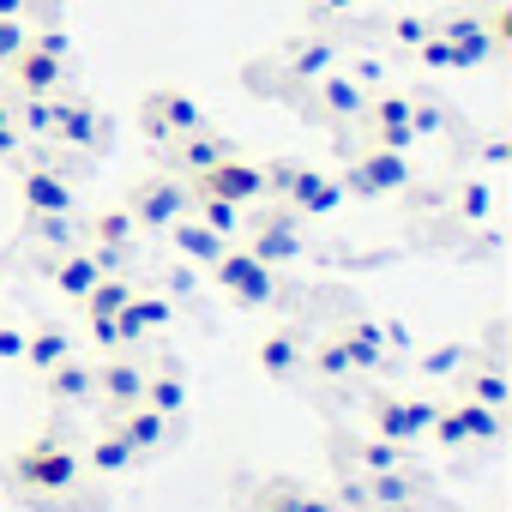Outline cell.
I'll list each match as a JSON object with an SVG mask.
<instances>
[{
  "mask_svg": "<svg viewBox=\"0 0 512 512\" xmlns=\"http://www.w3.org/2000/svg\"><path fill=\"white\" fill-rule=\"evenodd\" d=\"M428 434H434V446H446V452L494 446V440L506 434V410H482V404H470V398H446Z\"/></svg>",
  "mask_w": 512,
  "mask_h": 512,
  "instance_id": "5",
  "label": "cell"
},
{
  "mask_svg": "<svg viewBox=\"0 0 512 512\" xmlns=\"http://www.w3.org/2000/svg\"><path fill=\"white\" fill-rule=\"evenodd\" d=\"M368 109V91L350 79V73H326L308 85V115H326V121H362Z\"/></svg>",
  "mask_w": 512,
  "mask_h": 512,
  "instance_id": "17",
  "label": "cell"
},
{
  "mask_svg": "<svg viewBox=\"0 0 512 512\" xmlns=\"http://www.w3.org/2000/svg\"><path fill=\"white\" fill-rule=\"evenodd\" d=\"M139 398H145V362H139L133 350L103 356V362H97V404H103L109 416H121V410H133Z\"/></svg>",
  "mask_w": 512,
  "mask_h": 512,
  "instance_id": "11",
  "label": "cell"
},
{
  "mask_svg": "<svg viewBox=\"0 0 512 512\" xmlns=\"http://www.w3.org/2000/svg\"><path fill=\"white\" fill-rule=\"evenodd\" d=\"M338 446H344V464H350L356 476H368V482H374V476H398V470L410 464V452L392 446V440H380V434H344Z\"/></svg>",
  "mask_w": 512,
  "mask_h": 512,
  "instance_id": "19",
  "label": "cell"
},
{
  "mask_svg": "<svg viewBox=\"0 0 512 512\" xmlns=\"http://www.w3.org/2000/svg\"><path fill=\"white\" fill-rule=\"evenodd\" d=\"M115 320H121V344L133 350V344H151V338L175 320V302H169V296H151V290H133V302H127Z\"/></svg>",
  "mask_w": 512,
  "mask_h": 512,
  "instance_id": "22",
  "label": "cell"
},
{
  "mask_svg": "<svg viewBox=\"0 0 512 512\" xmlns=\"http://www.w3.org/2000/svg\"><path fill=\"white\" fill-rule=\"evenodd\" d=\"M241 512H266V506H241Z\"/></svg>",
  "mask_w": 512,
  "mask_h": 512,
  "instance_id": "47",
  "label": "cell"
},
{
  "mask_svg": "<svg viewBox=\"0 0 512 512\" xmlns=\"http://www.w3.org/2000/svg\"><path fill=\"white\" fill-rule=\"evenodd\" d=\"M326 73H338V43L332 37H296L290 49H284V79L290 85H314V79H326Z\"/></svg>",
  "mask_w": 512,
  "mask_h": 512,
  "instance_id": "23",
  "label": "cell"
},
{
  "mask_svg": "<svg viewBox=\"0 0 512 512\" xmlns=\"http://www.w3.org/2000/svg\"><path fill=\"white\" fill-rule=\"evenodd\" d=\"M416 181V163L410 151H386V145H368L350 157L344 169V193H362V199H386V193H404Z\"/></svg>",
  "mask_w": 512,
  "mask_h": 512,
  "instance_id": "6",
  "label": "cell"
},
{
  "mask_svg": "<svg viewBox=\"0 0 512 512\" xmlns=\"http://www.w3.org/2000/svg\"><path fill=\"white\" fill-rule=\"evenodd\" d=\"M338 344H344V356H350L356 374H374V368H386V356H392L386 326H380V320H362V314L338 326Z\"/></svg>",
  "mask_w": 512,
  "mask_h": 512,
  "instance_id": "24",
  "label": "cell"
},
{
  "mask_svg": "<svg viewBox=\"0 0 512 512\" xmlns=\"http://www.w3.org/2000/svg\"><path fill=\"white\" fill-rule=\"evenodd\" d=\"M458 398H470V404H482V410H506V368L488 356V362H464L458 368Z\"/></svg>",
  "mask_w": 512,
  "mask_h": 512,
  "instance_id": "28",
  "label": "cell"
},
{
  "mask_svg": "<svg viewBox=\"0 0 512 512\" xmlns=\"http://www.w3.org/2000/svg\"><path fill=\"white\" fill-rule=\"evenodd\" d=\"M7 482L19 500H37V506H61V494H73L79 482V440L55 422L43 434H31L13 458H7Z\"/></svg>",
  "mask_w": 512,
  "mask_h": 512,
  "instance_id": "1",
  "label": "cell"
},
{
  "mask_svg": "<svg viewBox=\"0 0 512 512\" xmlns=\"http://www.w3.org/2000/svg\"><path fill=\"white\" fill-rule=\"evenodd\" d=\"M416 61H422V67H434V73H446V67H452V49L440 43V31H434L428 43H416Z\"/></svg>",
  "mask_w": 512,
  "mask_h": 512,
  "instance_id": "43",
  "label": "cell"
},
{
  "mask_svg": "<svg viewBox=\"0 0 512 512\" xmlns=\"http://www.w3.org/2000/svg\"><path fill=\"white\" fill-rule=\"evenodd\" d=\"M25 362V326L0 320V368H19Z\"/></svg>",
  "mask_w": 512,
  "mask_h": 512,
  "instance_id": "40",
  "label": "cell"
},
{
  "mask_svg": "<svg viewBox=\"0 0 512 512\" xmlns=\"http://www.w3.org/2000/svg\"><path fill=\"white\" fill-rule=\"evenodd\" d=\"M49 278H55V290H61L67 302H85V296H91L109 272H103V260H97L91 247H79V241H73V247H61V253H55Z\"/></svg>",
  "mask_w": 512,
  "mask_h": 512,
  "instance_id": "18",
  "label": "cell"
},
{
  "mask_svg": "<svg viewBox=\"0 0 512 512\" xmlns=\"http://www.w3.org/2000/svg\"><path fill=\"white\" fill-rule=\"evenodd\" d=\"M193 217H199L211 235H223V241L241 235V205H229V199H205V193H193Z\"/></svg>",
  "mask_w": 512,
  "mask_h": 512,
  "instance_id": "35",
  "label": "cell"
},
{
  "mask_svg": "<svg viewBox=\"0 0 512 512\" xmlns=\"http://www.w3.org/2000/svg\"><path fill=\"white\" fill-rule=\"evenodd\" d=\"M145 410H157V416H181V404H187V374L175 368V362H151L145 368V398H139Z\"/></svg>",
  "mask_w": 512,
  "mask_h": 512,
  "instance_id": "29",
  "label": "cell"
},
{
  "mask_svg": "<svg viewBox=\"0 0 512 512\" xmlns=\"http://www.w3.org/2000/svg\"><path fill=\"white\" fill-rule=\"evenodd\" d=\"M308 368L326 380V386H344L356 368H350V356H344V344H338V332L332 338H308Z\"/></svg>",
  "mask_w": 512,
  "mask_h": 512,
  "instance_id": "34",
  "label": "cell"
},
{
  "mask_svg": "<svg viewBox=\"0 0 512 512\" xmlns=\"http://www.w3.org/2000/svg\"><path fill=\"white\" fill-rule=\"evenodd\" d=\"M121 434H127V446L139 452V458H157V452H169L175 440H181V422L175 416H157V410H145V404H133V410H121V416H109Z\"/></svg>",
  "mask_w": 512,
  "mask_h": 512,
  "instance_id": "16",
  "label": "cell"
},
{
  "mask_svg": "<svg viewBox=\"0 0 512 512\" xmlns=\"http://www.w3.org/2000/svg\"><path fill=\"white\" fill-rule=\"evenodd\" d=\"M392 37H398L404 49H416V43H428V37H434V19H416V13H398V19H392Z\"/></svg>",
  "mask_w": 512,
  "mask_h": 512,
  "instance_id": "38",
  "label": "cell"
},
{
  "mask_svg": "<svg viewBox=\"0 0 512 512\" xmlns=\"http://www.w3.org/2000/svg\"><path fill=\"white\" fill-rule=\"evenodd\" d=\"M49 139H55V145H79V151H103L109 127H103L97 103H61V97H55V127H49Z\"/></svg>",
  "mask_w": 512,
  "mask_h": 512,
  "instance_id": "21",
  "label": "cell"
},
{
  "mask_svg": "<svg viewBox=\"0 0 512 512\" xmlns=\"http://www.w3.org/2000/svg\"><path fill=\"white\" fill-rule=\"evenodd\" d=\"M31 13V0H0V19H25Z\"/></svg>",
  "mask_w": 512,
  "mask_h": 512,
  "instance_id": "45",
  "label": "cell"
},
{
  "mask_svg": "<svg viewBox=\"0 0 512 512\" xmlns=\"http://www.w3.org/2000/svg\"><path fill=\"white\" fill-rule=\"evenodd\" d=\"M139 127H145L157 145H175V139L199 133V127H205V115H199V103H193L187 91H151V97H145V109H139Z\"/></svg>",
  "mask_w": 512,
  "mask_h": 512,
  "instance_id": "9",
  "label": "cell"
},
{
  "mask_svg": "<svg viewBox=\"0 0 512 512\" xmlns=\"http://www.w3.org/2000/svg\"><path fill=\"white\" fill-rule=\"evenodd\" d=\"M350 7H356V0H314L320 19H338V13H350Z\"/></svg>",
  "mask_w": 512,
  "mask_h": 512,
  "instance_id": "44",
  "label": "cell"
},
{
  "mask_svg": "<svg viewBox=\"0 0 512 512\" xmlns=\"http://www.w3.org/2000/svg\"><path fill=\"white\" fill-rule=\"evenodd\" d=\"M133 290H139V284H133L127 272H109V278H103V284H97V290H91V296L79 302V308H85L91 320H115V314H121V308L133 302Z\"/></svg>",
  "mask_w": 512,
  "mask_h": 512,
  "instance_id": "33",
  "label": "cell"
},
{
  "mask_svg": "<svg viewBox=\"0 0 512 512\" xmlns=\"http://www.w3.org/2000/svg\"><path fill=\"white\" fill-rule=\"evenodd\" d=\"M79 464H85V470H97V476H121V470H133V464H139V452H133V446H127V434L109 422V428L79 452Z\"/></svg>",
  "mask_w": 512,
  "mask_h": 512,
  "instance_id": "30",
  "label": "cell"
},
{
  "mask_svg": "<svg viewBox=\"0 0 512 512\" xmlns=\"http://www.w3.org/2000/svg\"><path fill=\"white\" fill-rule=\"evenodd\" d=\"M85 332L97 338V350H103V356H115V350H127V344H121V320H91V314H85Z\"/></svg>",
  "mask_w": 512,
  "mask_h": 512,
  "instance_id": "42",
  "label": "cell"
},
{
  "mask_svg": "<svg viewBox=\"0 0 512 512\" xmlns=\"http://www.w3.org/2000/svg\"><path fill=\"white\" fill-rule=\"evenodd\" d=\"M67 356H79L73 332H67V326H55V320H43V326H31V332H25V362H19V368L49 374V368H61Z\"/></svg>",
  "mask_w": 512,
  "mask_h": 512,
  "instance_id": "27",
  "label": "cell"
},
{
  "mask_svg": "<svg viewBox=\"0 0 512 512\" xmlns=\"http://www.w3.org/2000/svg\"><path fill=\"white\" fill-rule=\"evenodd\" d=\"M464 362H470V344H458V338H452V344H434V350L416 362V374H422V380H452Z\"/></svg>",
  "mask_w": 512,
  "mask_h": 512,
  "instance_id": "36",
  "label": "cell"
},
{
  "mask_svg": "<svg viewBox=\"0 0 512 512\" xmlns=\"http://www.w3.org/2000/svg\"><path fill=\"white\" fill-rule=\"evenodd\" d=\"M440 404L446 398H416V392H374L368 398V434H380V440H392V446H416L428 428H434V416H440Z\"/></svg>",
  "mask_w": 512,
  "mask_h": 512,
  "instance_id": "3",
  "label": "cell"
},
{
  "mask_svg": "<svg viewBox=\"0 0 512 512\" xmlns=\"http://www.w3.org/2000/svg\"><path fill=\"white\" fill-rule=\"evenodd\" d=\"M121 211L133 217V229H169L175 217L193 211V187H187L181 175H145V181L127 193Z\"/></svg>",
  "mask_w": 512,
  "mask_h": 512,
  "instance_id": "7",
  "label": "cell"
},
{
  "mask_svg": "<svg viewBox=\"0 0 512 512\" xmlns=\"http://www.w3.org/2000/svg\"><path fill=\"white\" fill-rule=\"evenodd\" d=\"M253 362H260V374H272V380H296V374H308V332H296V326H272L260 344H253Z\"/></svg>",
  "mask_w": 512,
  "mask_h": 512,
  "instance_id": "15",
  "label": "cell"
},
{
  "mask_svg": "<svg viewBox=\"0 0 512 512\" xmlns=\"http://www.w3.org/2000/svg\"><path fill=\"white\" fill-rule=\"evenodd\" d=\"M19 199L31 217H73V181L55 169V163H25L19 169Z\"/></svg>",
  "mask_w": 512,
  "mask_h": 512,
  "instance_id": "10",
  "label": "cell"
},
{
  "mask_svg": "<svg viewBox=\"0 0 512 512\" xmlns=\"http://www.w3.org/2000/svg\"><path fill=\"white\" fill-rule=\"evenodd\" d=\"M13 145H19V127H0V163L13 157Z\"/></svg>",
  "mask_w": 512,
  "mask_h": 512,
  "instance_id": "46",
  "label": "cell"
},
{
  "mask_svg": "<svg viewBox=\"0 0 512 512\" xmlns=\"http://www.w3.org/2000/svg\"><path fill=\"white\" fill-rule=\"evenodd\" d=\"M434 31H440V43L452 49V67H482V61L494 55V43H488V31H482L476 13H452V19H440Z\"/></svg>",
  "mask_w": 512,
  "mask_h": 512,
  "instance_id": "25",
  "label": "cell"
},
{
  "mask_svg": "<svg viewBox=\"0 0 512 512\" xmlns=\"http://www.w3.org/2000/svg\"><path fill=\"white\" fill-rule=\"evenodd\" d=\"M205 272H211V284H217L235 308H278V302H284V278H278L272 266H260V260H253L247 247H235V241L217 253Z\"/></svg>",
  "mask_w": 512,
  "mask_h": 512,
  "instance_id": "2",
  "label": "cell"
},
{
  "mask_svg": "<svg viewBox=\"0 0 512 512\" xmlns=\"http://www.w3.org/2000/svg\"><path fill=\"white\" fill-rule=\"evenodd\" d=\"M344 199H350V193H344V181H338V175H320V169H308V163H302V169L290 175V187H284V199H278V205H284V211H296V217H332V211H344Z\"/></svg>",
  "mask_w": 512,
  "mask_h": 512,
  "instance_id": "13",
  "label": "cell"
},
{
  "mask_svg": "<svg viewBox=\"0 0 512 512\" xmlns=\"http://www.w3.org/2000/svg\"><path fill=\"white\" fill-rule=\"evenodd\" d=\"M13 127L31 133V139H49V127H55V97H25L19 115H13Z\"/></svg>",
  "mask_w": 512,
  "mask_h": 512,
  "instance_id": "37",
  "label": "cell"
},
{
  "mask_svg": "<svg viewBox=\"0 0 512 512\" xmlns=\"http://www.w3.org/2000/svg\"><path fill=\"white\" fill-rule=\"evenodd\" d=\"M488 205H494V193H488L482 181H470V187H458V217H470V223H482V217H488Z\"/></svg>",
  "mask_w": 512,
  "mask_h": 512,
  "instance_id": "39",
  "label": "cell"
},
{
  "mask_svg": "<svg viewBox=\"0 0 512 512\" xmlns=\"http://www.w3.org/2000/svg\"><path fill=\"white\" fill-rule=\"evenodd\" d=\"M247 229V253L260 266H272V272H284V266H296L302 253H308V241H302V217L296 211H284V205H272V211H260L253 223H241Z\"/></svg>",
  "mask_w": 512,
  "mask_h": 512,
  "instance_id": "4",
  "label": "cell"
},
{
  "mask_svg": "<svg viewBox=\"0 0 512 512\" xmlns=\"http://www.w3.org/2000/svg\"><path fill=\"white\" fill-rule=\"evenodd\" d=\"M247 494H253L247 506H266V512H344L326 488H308L296 476H260Z\"/></svg>",
  "mask_w": 512,
  "mask_h": 512,
  "instance_id": "14",
  "label": "cell"
},
{
  "mask_svg": "<svg viewBox=\"0 0 512 512\" xmlns=\"http://www.w3.org/2000/svg\"><path fill=\"white\" fill-rule=\"evenodd\" d=\"M169 241H175V253H181V260H193V266H211L217 253L229 247V241H223V235H211L199 217H175V223H169Z\"/></svg>",
  "mask_w": 512,
  "mask_h": 512,
  "instance_id": "32",
  "label": "cell"
},
{
  "mask_svg": "<svg viewBox=\"0 0 512 512\" xmlns=\"http://www.w3.org/2000/svg\"><path fill=\"white\" fill-rule=\"evenodd\" d=\"M362 133H368V145L410 151V145H416V127H410V97H404V91L368 97V109H362Z\"/></svg>",
  "mask_w": 512,
  "mask_h": 512,
  "instance_id": "12",
  "label": "cell"
},
{
  "mask_svg": "<svg viewBox=\"0 0 512 512\" xmlns=\"http://www.w3.org/2000/svg\"><path fill=\"white\" fill-rule=\"evenodd\" d=\"M7 67H13V85H19L25 97H55V91H61V79H67V61H61V55H49V49H37V43H25Z\"/></svg>",
  "mask_w": 512,
  "mask_h": 512,
  "instance_id": "20",
  "label": "cell"
},
{
  "mask_svg": "<svg viewBox=\"0 0 512 512\" xmlns=\"http://www.w3.org/2000/svg\"><path fill=\"white\" fill-rule=\"evenodd\" d=\"M169 151H175V169H181V175L193 181L199 169H211V163H217V157H229L235 145H229L223 133H211V127H199V133H187V139H175Z\"/></svg>",
  "mask_w": 512,
  "mask_h": 512,
  "instance_id": "31",
  "label": "cell"
},
{
  "mask_svg": "<svg viewBox=\"0 0 512 512\" xmlns=\"http://www.w3.org/2000/svg\"><path fill=\"white\" fill-rule=\"evenodd\" d=\"M31 43V31H25V19H0V67H7L19 49Z\"/></svg>",
  "mask_w": 512,
  "mask_h": 512,
  "instance_id": "41",
  "label": "cell"
},
{
  "mask_svg": "<svg viewBox=\"0 0 512 512\" xmlns=\"http://www.w3.org/2000/svg\"><path fill=\"white\" fill-rule=\"evenodd\" d=\"M187 187L205 193V199H229V205H260L266 199V169L253 163V157H241V151H229L211 169H199Z\"/></svg>",
  "mask_w": 512,
  "mask_h": 512,
  "instance_id": "8",
  "label": "cell"
},
{
  "mask_svg": "<svg viewBox=\"0 0 512 512\" xmlns=\"http://www.w3.org/2000/svg\"><path fill=\"white\" fill-rule=\"evenodd\" d=\"M43 386H49V398H55L61 410H85V404H97V362L67 356L61 368L43 374Z\"/></svg>",
  "mask_w": 512,
  "mask_h": 512,
  "instance_id": "26",
  "label": "cell"
}]
</instances>
